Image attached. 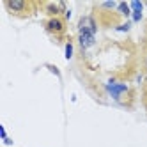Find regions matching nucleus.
Segmentation results:
<instances>
[{"label":"nucleus","mask_w":147,"mask_h":147,"mask_svg":"<svg viewBox=\"0 0 147 147\" xmlns=\"http://www.w3.org/2000/svg\"><path fill=\"white\" fill-rule=\"evenodd\" d=\"M94 22L98 23L103 30H110V28H119L122 23V14L119 13V5L115 2H103V4H94L92 7V14Z\"/></svg>","instance_id":"obj_1"},{"label":"nucleus","mask_w":147,"mask_h":147,"mask_svg":"<svg viewBox=\"0 0 147 147\" xmlns=\"http://www.w3.org/2000/svg\"><path fill=\"white\" fill-rule=\"evenodd\" d=\"M4 7L14 18H30L37 13L39 4L34 0H4Z\"/></svg>","instance_id":"obj_2"},{"label":"nucleus","mask_w":147,"mask_h":147,"mask_svg":"<svg viewBox=\"0 0 147 147\" xmlns=\"http://www.w3.org/2000/svg\"><path fill=\"white\" fill-rule=\"evenodd\" d=\"M45 28H46V32L50 36H53L57 37L59 41H62V37L66 36V18H62V16H55V18H48L46 22H45Z\"/></svg>","instance_id":"obj_3"},{"label":"nucleus","mask_w":147,"mask_h":147,"mask_svg":"<svg viewBox=\"0 0 147 147\" xmlns=\"http://www.w3.org/2000/svg\"><path fill=\"white\" fill-rule=\"evenodd\" d=\"M140 55H142V67L147 73V36H144L142 45H140Z\"/></svg>","instance_id":"obj_4"},{"label":"nucleus","mask_w":147,"mask_h":147,"mask_svg":"<svg viewBox=\"0 0 147 147\" xmlns=\"http://www.w3.org/2000/svg\"><path fill=\"white\" fill-rule=\"evenodd\" d=\"M71 55H73V43L67 41V45H66V59H71Z\"/></svg>","instance_id":"obj_5"},{"label":"nucleus","mask_w":147,"mask_h":147,"mask_svg":"<svg viewBox=\"0 0 147 147\" xmlns=\"http://www.w3.org/2000/svg\"><path fill=\"white\" fill-rule=\"evenodd\" d=\"M145 36H147V22H145Z\"/></svg>","instance_id":"obj_6"},{"label":"nucleus","mask_w":147,"mask_h":147,"mask_svg":"<svg viewBox=\"0 0 147 147\" xmlns=\"http://www.w3.org/2000/svg\"><path fill=\"white\" fill-rule=\"evenodd\" d=\"M145 5H147V2H145Z\"/></svg>","instance_id":"obj_7"}]
</instances>
